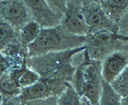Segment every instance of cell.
<instances>
[{
  "label": "cell",
  "mask_w": 128,
  "mask_h": 105,
  "mask_svg": "<svg viewBox=\"0 0 128 105\" xmlns=\"http://www.w3.org/2000/svg\"><path fill=\"white\" fill-rule=\"evenodd\" d=\"M84 48L86 45L74 50L28 57L26 65L38 74L40 78L72 80L76 68L71 62L75 55Z\"/></svg>",
  "instance_id": "cell-1"
},
{
  "label": "cell",
  "mask_w": 128,
  "mask_h": 105,
  "mask_svg": "<svg viewBox=\"0 0 128 105\" xmlns=\"http://www.w3.org/2000/svg\"><path fill=\"white\" fill-rule=\"evenodd\" d=\"M86 37L71 34L61 25L56 28L41 29L34 43L26 47L28 57H34L51 52H61L84 46Z\"/></svg>",
  "instance_id": "cell-2"
},
{
  "label": "cell",
  "mask_w": 128,
  "mask_h": 105,
  "mask_svg": "<svg viewBox=\"0 0 128 105\" xmlns=\"http://www.w3.org/2000/svg\"><path fill=\"white\" fill-rule=\"evenodd\" d=\"M102 62L92 61L87 57L76 68L72 78V86L90 105H98L102 92Z\"/></svg>",
  "instance_id": "cell-3"
},
{
  "label": "cell",
  "mask_w": 128,
  "mask_h": 105,
  "mask_svg": "<svg viewBox=\"0 0 128 105\" xmlns=\"http://www.w3.org/2000/svg\"><path fill=\"white\" fill-rule=\"evenodd\" d=\"M69 82L62 79L40 78L36 83L22 89L19 98L24 104L28 101L46 98L49 96H58L65 90Z\"/></svg>",
  "instance_id": "cell-4"
},
{
  "label": "cell",
  "mask_w": 128,
  "mask_h": 105,
  "mask_svg": "<svg viewBox=\"0 0 128 105\" xmlns=\"http://www.w3.org/2000/svg\"><path fill=\"white\" fill-rule=\"evenodd\" d=\"M82 13L87 26L89 35L99 31L108 30L116 32L117 26L111 22L102 10L98 1L81 2Z\"/></svg>",
  "instance_id": "cell-5"
},
{
  "label": "cell",
  "mask_w": 128,
  "mask_h": 105,
  "mask_svg": "<svg viewBox=\"0 0 128 105\" xmlns=\"http://www.w3.org/2000/svg\"><path fill=\"white\" fill-rule=\"evenodd\" d=\"M0 17L18 32L28 22L32 20L30 11L24 1L2 2Z\"/></svg>",
  "instance_id": "cell-6"
},
{
  "label": "cell",
  "mask_w": 128,
  "mask_h": 105,
  "mask_svg": "<svg viewBox=\"0 0 128 105\" xmlns=\"http://www.w3.org/2000/svg\"><path fill=\"white\" fill-rule=\"evenodd\" d=\"M30 11L32 20L42 29L61 25L63 15L56 12L47 1H24Z\"/></svg>",
  "instance_id": "cell-7"
},
{
  "label": "cell",
  "mask_w": 128,
  "mask_h": 105,
  "mask_svg": "<svg viewBox=\"0 0 128 105\" xmlns=\"http://www.w3.org/2000/svg\"><path fill=\"white\" fill-rule=\"evenodd\" d=\"M61 26L68 32L76 36H88L89 31L82 13L81 2H67V10L63 16Z\"/></svg>",
  "instance_id": "cell-8"
},
{
  "label": "cell",
  "mask_w": 128,
  "mask_h": 105,
  "mask_svg": "<svg viewBox=\"0 0 128 105\" xmlns=\"http://www.w3.org/2000/svg\"><path fill=\"white\" fill-rule=\"evenodd\" d=\"M121 48L113 51L102 61L101 74L105 82L110 84L128 66V54L125 43L121 41Z\"/></svg>",
  "instance_id": "cell-9"
},
{
  "label": "cell",
  "mask_w": 128,
  "mask_h": 105,
  "mask_svg": "<svg viewBox=\"0 0 128 105\" xmlns=\"http://www.w3.org/2000/svg\"><path fill=\"white\" fill-rule=\"evenodd\" d=\"M99 4L108 20L116 26L128 11V1H100Z\"/></svg>",
  "instance_id": "cell-10"
},
{
  "label": "cell",
  "mask_w": 128,
  "mask_h": 105,
  "mask_svg": "<svg viewBox=\"0 0 128 105\" xmlns=\"http://www.w3.org/2000/svg\"><path fill=\"white\" fill-rule=\"evenodd\" d=\"M22 89L18 86L16 69L5 74L0 78V95L2 98L19 96Z\"/></svg>",
  "instance_id": "cell-11"
},
{
  "label": "cell",
  "mask_w": 128,
  "mask_h": 105,
  "mask_svg": "<svg viewBox=\"0 0 128 105\" xmlns=\"http://www.w3.org/2000/svg\"><path fill=\"white\" fill-rule=\"evenodd\" d=\"M20 41L19 32L5 20L0 19V50H3Z\"/></svg>",
  "instance_id": "cell-12"
},
{
  "label": "cell",
  "mask_w": 128,
  "mask_h": 105,
  "mask_svg": "<svg viewBox=\"0 0 128 105\" xmlns=\"http://www.w3.org/2000/svg\"><path fill=\"white\" fill-rule=\"evenodd\" d=\"M57 105H90L89 102L79 95L70 83L57 98Z\"/></svg>",
  "instance_id": "cell-13"
},
{
  "label": "cell",
  "mask_w": 128,
  "mask_h": 105,
  "mask_svg": "<svg viewBox=\"0 0 128 105\" xmlns=\"http://www.w3.org/2000/svg\"><path fill=\"white\" fill-rule=\"evenodd\" d=\"M41 29L42 28H40V25L32 20L29 22H28L20 30V44H22V47L25 48V50H26V47L32 43H34L35 40L38 38V36L40 34Z\"/></svg>",
  "instance_id": "cell-14"
},
{
  "label": "cell",
  "mask_w": 128,
  "mask_h": 105,
  "mask_svg": "<svg viewBox=\"0 0 128 105\" xmlns=\"http://www.w3.org/2000/svg\"><path fill=\"white\" fill-rule=\"evenodd\" d=\"M17 83L20 89L26 88L28 86L34 85L40 79V75L32 69L28 68L26 65L23 64L22 67H19L16 69Z\"/></svg>",
  "instance_id": "cell-15"
},
{
  "label": "cell",
  "mask_w": 128,
  "mask_h": 105,
  "mask_svg": "<svg viewBox=\"0 0 128 105\" xmlns=\"http://www.w3.org/2000/svg\"><path fill=\"white\" fill-rule=\"evenodd\" d=\"M98 105H121V98L113 90L110 84L105 82L104 80Z\"/></svg>",
  "instance_id": "cell-16"
},
{
  "label": "cell",
  "mask_w": 128,
  "mask_h": 105,
  "mask_svg": "<svg viewBox=\"0 0 128 105\" xmlns=\"http://www.w3.org/2000/svg\"><path fill=\"white\" fill-rule=\"evenodd\" d=\"M110 86L121 98L128 95V66L111 82Z\"/></svg>",
  "instance_id": "cell-17"
},
{
  "label": "cell",
  "mask_w": 128,
  "mask_h": 105,
  "mask_svg": "<svg viewBox=\"0 0 128 105\" xmlns=\"http://www.w3.org/2000/svg\"><path fill=\"white\" fill-rule=\"evenodd\" d=\"M13 63L12 56L10 55H0V78L9 73Z\"/></svg>",
  "instance_id": "cell-18"
},
{
  "label": "cell",
  "mask_w": 128,
  "mask_h": 105,
  "mask_svg": "<svg viewBox=\"0 0 128 105\" xmlns=\"http://www.w3.org/2000/svg\"><path fill=\"white\" fill-rule=\"evenodd\" d=\"M57 98L58 96H49L46 98H41V99H36L28 101L25 102V105H57Z\"/></svg>",
  "instance_id": "cell-19"
},
{
  "label": "cell",
  "mask_w": 128,
  "mask_h": 105,
  "mask_svg": "<svg viewBox=\"0 0 128 105\" xmlns=\"http://www.w3.org/2000/svg\"><path fill=\"white\" fill-rule=\"evenodd\" d=\"M19 96H8L2 98L1 105H22Z\"/></svg>",
  "instance_id": "cell-20"
},
{
  "label": "cell",
  "mask_w": 128,
  "mask_h": 105,
  "mask_svg": "<svg viewBox=\"0 0 128 105\" xmlns=\"http://www.w3.org/2000/svg\"><path fill=\"white\" fill-rule=\"evenodd\" d=\"M117 38L120 41H123V42L126 43L128 44V36H123V35H120V34H117Z\"/></svg>",
  "instance_id": "cell-21"
},
{
  "label": "cell",
  "mask_w": 128,
  "mask_h": 105,
  "mask_svg": "<svg viewBox=\"0 0 128 105\" xmlns=\"http://www.w3.org/2000/svg\"><path fill=\"white\" fill-rule=\"evenodd\" d=\"M121 105H128V95L121 98Z\"/></svg>",
  "instance_id": "cell-22"
},
{
  "label": "cell",
  "mask_w": 128,
  "mask_h": 105,
  "mask_svg": "<svg viewBox=\"0 0 128 105\" xmlns=\"http://www.w3.org/2000/svg\"><path fill=\"white\" fill-rule=\"evenodd\" d=\"M123 42V41H122ZM125 43V42H124ZM125 48H126V51H127V54H128V44H126V43H125Z\"/></svg>",
  "instance_id": "cell-23"
},
{
  "label": "cell",
  "mask_w": 128,
  "mask_h": 105,
  "mask_svg": "<svg viewBox=\"0 0 128 105\" xmlns=\"http://www.w3.org/2000/svg\"><path fill=\"white\" fill-rule=\"evenodd\" d=\"M1 102H2V96L0 95V105H1Z\"/></svg>",
  "instance_id": "cell-24"
},
{
  "label": "cell",
  "mask_w": 128,
  "mask_h": 105,
  "mask_svg": "<svg viewBox=\"0 0 128 105\" xmlns=\"http://www.w3.org/2000/svg\"><path fill=\"white\" fill-rule=\"evenodd\" d=\"M1 4H2V2H0V7H1ZM0 19H1V17H0Z\"/></svg>",
  "instance_id": "cell-25"
},
{
  "label": "cell",
  "mask_w": 128,
  "mask_h": 105,
  "mask_svg": "<svg viewBox=\"0 0 128 105\" xmlns=\"http://www.w3.org/2000/svg\"><path fill=\"white\" fill-rule=\"evenodd\" d=\"M22 105H25V104H22Z\"/></svg>",
  "instance_id": "cell-26"
}]
</instances>
